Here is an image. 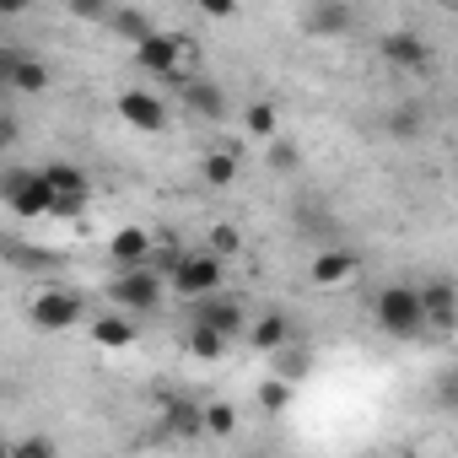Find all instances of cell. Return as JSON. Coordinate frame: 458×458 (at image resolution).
<instances>
[{"label":"cell","instance_id":"30bf717a","mask_svg":"<svg viewBox=\"0 0 458 458\" xmlns=\"http://www.w3.org/2000/svg\"><path fill=\"white\" fill-rule=\"evenodd\" d=\"M302 28H308L313 38H345V33L356 28V6H351V0H313Z\"/></svg>","mask_w":458,"mask_h":458},{"label":"cell","instance_id":"277c9868","mask_svg":"<svg viewBox=\"0 0 458 458\" xmlns=\"http://www.w3.org/2000/svg\"><path fill=\"white\" fill-rule=\"evenodd\" d=\"M377 324H383L388 335H399V340L420 335V329H426V302H420V292H415V286H383V292H377Z\"/></svg>","mask_w":458,"mask_h":458},{"label":"cell","instance_id":"d6a6232c","mask_svg":"<svg viewBox=\"0 0 458 458\" xmlns=\"http://www.w3.org/2000/svg\"><path fill=\"white\" fill-rule=\"evenodd\" d=\"M49 453H55V442H49V437H33V442H22V447H17V458H49Z\"/></svg>","mask_w":458,"mask_h":458},{"label":"cell","instance_id":"9c48e42d","mask_svg":"<svg viewBox=\"0 0 458 458\" xmlns=\"http://www.w3.org/2000/svg\"><path fill=\"white\" fill-rule=\"evenodd\" d=\"M420 302H426V329L431 335H453L458 329V286L453 281H426Z\"/></svg>","mask_w":458,"mask_h":458},{"label":"cell","instance_id":"ffe728a7","mask_svg":"<svg viewBox=\"0 0 458 458\" xmlns=\"http://www.w3.org/2000/svg\"><path fill=\"white\" fill-rule=\"evenodd\" d=\"M308 367H313V351H308V345H297V340H286V345L276 351V372H281V377H292V383H302V377H308Z\"/></svg>","mask_w":458,"mask_h":458},{"label":"cell","instance_id":"d6986e66","mask_svg":"<svg viewBox=\"0 0 458 458\" xmlns=\"http://www.w3.org/2000/svg\"><path fill=\"white\" fill-rule=\"evenodd\" d=\"M108 22H114V33H119L124 44H146V38L157 33V28H151V17H146V12H135V6H124V12H114Z\"/></svg>","mask_w":458,"mask_h":458},{"label":"cell","instance_id":"6da1fadb","mask_svg":"<svg viewBox=\"0 0 458 458\" xmlns=\"http://www.w3.org/2000/svg\"><path fill=\"white\" fill-rule=\"evenodd\" d=\"M135 65H140L151 81L183 87V81L199 76V44L183 38V33H151L146 44H135Z\"/></svg>","mask_w":458,"mask_h":458},{"label":"cell","instance_id":"ac0fdd59","mask_svg":"<svg viewBox=\"0 0 458 458\" xmlns=\"http://www.w3.org/2000/svg\"><path fill=\"white\" fill-rule=\"evenodd\" d=\"M286 340H292V324H286L281 313H265V318H254V324H249V345H254V351H265V356H276Z\"/></svg>","mask_w":458,"mask_h":458},{"label":"cell","instance_id":"f1b7e54d","mask_svg":"<svg viewBox=\"0 0 458 458\" xmlns=\"http://www.w3.org/2000/svg\"><path fill=\"white\" fill-rule=\"evenodd\" d=\"M65 12L81 17V22H103V17H114V12H108V0H65Z\"/></svg>","mask_w":458,"mask_h":458},{"label":"cell","instance_id":"7c38bea8","mask_svg":"<svg viewBox=\"0 0 458 458\" xmlns=\"http://www.w3.org/2000/svg\"><path fill=\"white\" fill-rule=\"evenodd\" d=\"M119 114H124L130 130H146V135L167 130V103L151 98V92H124V98H119Z\"/></svg>","mask_w":458,"mask_h":458},{"label":"cell","instance_id":"8fae6325","mask_svg":"<svg viewBox=\"0 0 458 458\" xmlns=\"http://www.w3.org/2000/svg\"><path fill=\"white\" fill-rule=\"evenodd\" d=\"M0 81L12 92H44L49 87V65L44 60H28L17 49H0Z\"/></svg>","mask_w":458,"mask_h":458},{"label":"cell","instance_id":"7a4b0ae2","mask_svg":"<svg viewBox=\"0 0 458 458\" xmlns=\"http://www.w3.org/2000/svg\"><path fill=\"white\" fill-rule=\"evenodd\" d=\"M167 281H173V292H178V297H189V302H194V297H210V292H221V286H226V259H221V254H210V249H199V254H194V249H183V254L167 265Z\"/></svg>","mask_w":458,"mask_h":458},{"label":"cell","instance_id":"836d02e7","mask_svg":"<svg viewBox=\"0 0 458 458\" xmlns=\"http://www.w3.org/2000/svg\"><path fill=\"white\" fill-rule=\"evenodd\" d=\"M28 12V0H0V17H22Z\"/></svg>","mask_w":458,"mask_h":458},{"label":"cell","instance_id":"9a60e30c","mask_svg":"<svg viewBox=\"0 0 458 458\" xmlns=\"http://www.w3.org/2000/svg\"><path fill=\"white\" fill-rule=\"evenodd\" d=\"M108 254H114V265H146L157 254V238L140 233V226H119L114 243H108Z\"/></svg>","mask_w":458,"mask_h":458},{"label":"cell","instance_id":"484cf974","mask_svg":"<svg viewBox=\"0 0 458 458\" xmlns=\"http://www.w3.org/2000/svg\"><path fill=\"white\" fill-rule=\"evenodd\" d=\"M259 404H265L270 415H281V410L292 404V377H281V372H276V377H270V383L259 388Z\"/></svg>","mask_w":458,"mask_h":458},{"label":"cell","instance_id":"1f68e13d","mask_svg":"<svg viewBox=\"0 0 458 458\" xmlns=\"http://www.w3.org/2000/svg\"><path fill=\"white\" fill-rule=\"evenodd\" d=\"M199 12H205V17H216V22H226V17L238 12V0H199Z\"/></svg>","mask_w":458,"mask_h":458},{"label":"cell","instance_id":"44dd1931","mask_svg":"<svg viewBox=\"0 0 458 458\" xmlns=\"http://www.w3.org/2000/svg\"><path fill=\"white\" fill-rule=\"evenodd\" d=\"M189 356H199V361H221V356H226V335L194 324V329H189Z\"/></svg>","mask_w":458,"mask_h":458},{"label":"cell","instance_id":"5b68a950","mask_svg":"<svg viewBox=\"0 0 458 458\" xmlns=\"http://www.w3.org/2000/svg\"><path fill=\"white\" fill-rule=\"evenodd\" d=\"M108 302L114 308H130V313H151L162 302V281L146 265H119V276L108 281Z\"/></svg>","mask_w":458,"mask_h":458},{"label":"cell","instance_id":"3957f363","mask_svg":"<svg viewBox=\"0 0 458 458\" xmlns=\"http://www.w3.org/2000/svg\"><path fill=\"white\" fill-rule=\"evenodd\" d=\"M0 199L12 205V216L33 221V216H49L55 210V183L44 167H12L6 178H0Z\"/></svg>","mask_w":458,"mask_h":458},{"label":"cell","instance_id":"7402d4cb","mask_svg":"<svg viewBox=\"0 0 458 458\" xmlns=\"http://www.w3.org/2000/svg\"><path fill=\"white\" fill-rule=\"evenodd\" d=\"M44 173H49V183H55V199H60V194H87V173H81V167H71V162H44Z\"/></svg>","mask_w":458,"mask_h":458},{"label":"cell","instance_id":"2e32d148","mask_svg":"<svg viewBox=\"0 0 458 458\" xmlns=\"http://www.w3.org/2000/svg\"><path fill=\"white\" fill-rule=\"evenodd\" d=\"M308 276H313V286H345V281L356 276V254H351V249H324Z\"/></svg>","mask_w":458,"mask_h":458},{"label":"cell","instance_id":"4fadbf2b","mask_svg":"<svg viewBox=\"0 0 458 458\" xmlns=\"http://www.w3.org/2000/svg\"><path fill=\"white\" fill-rule=\"evenodd\" d=\"M178 98H183V108H189V114H199V119H221V114H226V92H221L216 81H205V76L183 81V87H178Z\"/></svg>","mask_w":458,"mask_h":458},{"label":"cell","instance_id":"4dcf8cb0","mask_svg":"<svg viewBox=\"0 0 458 458\" xmlns=\"http://www.w3.org/2000/svg\"><path fill=\"white\" fill-rule=\"evenodd\" d=\"M270 167H281V173H286V167H297V146L276 140V146H270Z\"/></svg>","mask_w":458,"mask_h":458},{"label":"cell","instance_id":"8992f818","mask_svg":"<svg viewBox=\"0 0 458 458\" xmlns=\"http://www.w3.org/2000/svg\"><path fill=\"white\" fill-rule=\"evenodd\" d=\"M81 313H87V302H81L76 292L44 286V292L33 297V324H38L44 335H65V329H76V324H81Z\"/></svg>","mask_w":458,"mask_h":458},{"label":"cell","instance_id":"52a82bcc","mask_svg":"<svg viewBox=\"0 0 458 458\" xmlns=\"http://www.w3.org/2000/svg\"><path fill=\"white\" fill-rule=\"evenodd\" d=\"M189 318L205 324V329H221L226 340H233V335H249V313H243V302H238V297H226V292L194 297V313H189Z\"/></svg>","mask_w":458,"mask_h":458},{"label":"cell","instance_id":"f546056e","mask_svg":"<svg viewBox=\"0 0 458 458\" xmlns=\"http://www.w3.org/2000/svg\"><path fill=\"white\" fill-rule=\"evenodd\" d=\"M383 124H388V135H415V130H420V119H415V108H394V114H388Z\"/></svg>","mask_w":458,"mask_h":458},{"label":"cell","instance_id":"83f0119b","mask_svg":"<svg viewBox=\"0 0 458 458\" xmlns=\"http://www.w3.org/2000/svg\"><path fill=\"white\" fill-rule=\"evenodd\" d=\"M437 404H442L447 415H458V367L437 372Z\"/></svg>","mask_w":458,"mask_h":458},{"label":"cell","instance_id":"4316f807","mask_svg":"<svg viewBox=\"0 0 458 458\" xmlns=\"http://www.w3.org/2000/svg\"><path fill=\"white\" fill-rule=\"evenodd\" d=\"M205 431L233 437V431H238V410H233V404H205Z\"/></svg>","mask_w":458,"mask_h":458},{"label":"cell","instance_id":"ba28073f","mask_svg":"<svg viewBox=\"0 0 458 458\" xmlns=\"http://www.w3.org/2000/svg\"><path fill=\"white\" fill-rule=\"evenodd\" d=\"M383 60H388L394 71L426 76V71H431V44H426L420 33H410V28H394V33H383Z\"/></svg>","mask_w":458,"mask_h":458},{"label":"cell","instance_id":"cb8c5ba5","mask_svg":"<svg viewBox=\"0 0 458 458\" xmlns=\"http://www.w3.org/2000/svg\"><path fill=\"white\" fill-rule=\"evenodd\" d=\"M233 178H238V157H233V151H210V157H205V183L226 189Z\"/></svg>","mask_w":458,"mask_h":458},{"label":"cell","instance_id":"603a6c76","mask_svg":"<svg viewBox=\"0 0 458 458\" xmlns=\"http://www.w3.org/2000/svg\"><path fill=\"white\" fill-rule=\"evenodd\" d=\"M205 243H210V254H221V259H233V254L243 249V233H238V226H233V221H216Z\"/></svg>","mask_w":458,"mask_h":458},{"label":"cell","instance_id":"d4e9b609","mask_svg":"<svg viewBox=\"0 0 458 458\" xmlns=\"http://www.w3.org/2000/svg\"><path fill=\"white\" fill-rule=\"evenodd\" d=\"M243 124H249V135L270 140V135H276V103H249V108H243Z\"/></svg>","mask_w":458,"mask_h":458},{"label":"cell","instance_id":"e0dca14e","mask_svg":"<svg viewBox=\"0 0 458 458\" xmlns=\"http://www.w3.org/2000/svg\"><path fill=\"white\" fill-rule=\"evenodd\" d=\"M162 426H167V431H178V437H199V431H205V410H199L194 399L173 394V399L162 404Z\"/></svg>","mask_w":458,"mask_h":458},{"label":"cell","instance_id":"5bb4252c","mask_svg":"<svg viewBox=\"0 0 458 458\" xmlns=\"http://www.w3.org/2000/svg\"><path fill=\"white\" fill-rule=\"evenodd\" d=\"M135 335H140V329H135V313H130V308L103 313V318L92 324V340H98L103 351H130V345H135Z\"/></svg>","mask_w":458,"mask_h":458}]
</instances>
